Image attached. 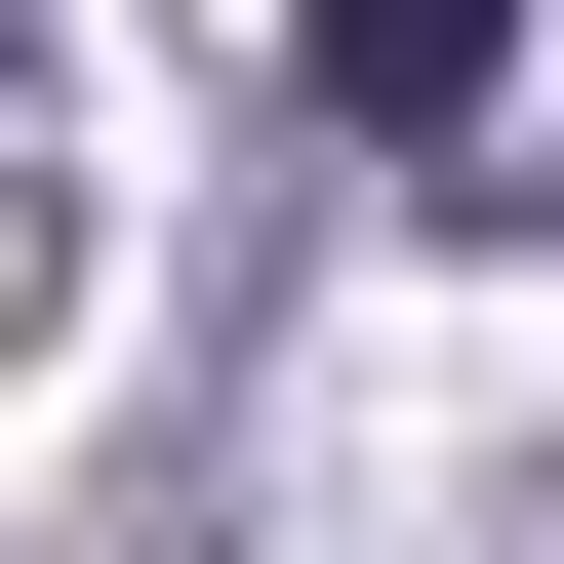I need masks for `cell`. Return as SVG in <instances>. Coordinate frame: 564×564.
I'll use <instances>...</instances> for the list:
<instances>
[{
    "label": "cell",
    "instance_id": "6da1fadb",
    "mask_svg": "<svg viewBox=\"0 0 564 564\" xmlns=\"http://www.w3.org/2000/svg\"><path fill=\"white\" fill-rule=\"evenodd\" d=\"M484 41H524V0H323V162H444V121H484Z\"/></svg>",
    "mask_w": 564,
    "mask_h": 564
}]
</instances>
